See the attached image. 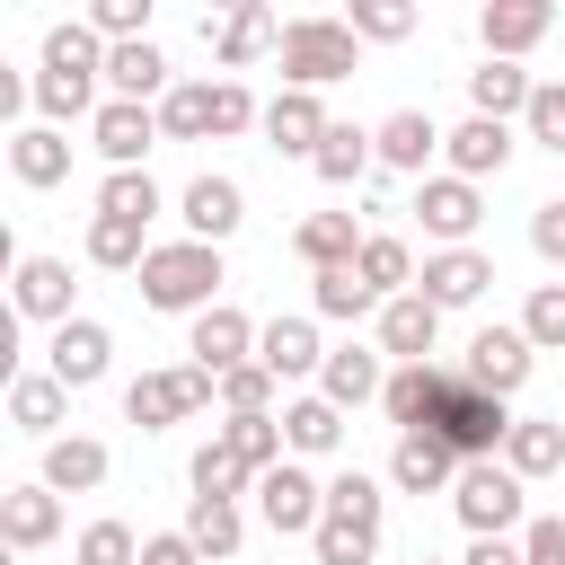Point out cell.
<instances>
[{"label":"cell","instance_id":"816d5d0a","mask_svg":"<svg viewBox=\"0 0 565 565\" xmlns=\"http://www.w3.org/2000/svg\"><path fill=\"white\" fill-rule=\"evenodd\" d=\"M265 124V106L247 97V79H212V132H247Z\"/></svg>","mask_w":565,"mask_h":565},{"label":"cell","instance_id":"7c38bea8","mask_svg":"<svg viewBox=\"0 0 565 565\" xmlns=\"http://www.w3.org/2000/svg\"><path fill=\"white\" fill-rule=\"evenodd\" d=\"M256 335H265V327H256L247 309H230V300H221V309H203V318L185 327V353H194V371H212V380H221V371L256 362Z\"/></svg>","mask_w":565,"mask_h":565},{"label":"cell","instance_id":"f907efd6","mask_svg":"<svg viewBox=\"0 0 565 565\" xmlns=\"http://www.w3.org/2000/svg\"><path fill=\"white\" fill-rule=\"evenodd\" d=\"M88 26H97L106 44H141V35H150V0H97Z\"/></svg>","mask_w":565,"mask_h":565},{"label":"cell","instance_id":"d6986e66","mask_svg":"<svg viewBox=\"0 0 565 565\" xmlns=\"http://www.w3.org/2000/svg\"><path fill=\"white\" fill-rule=\"evenodd\" d=\"M0 539L18 547V556H35V547H53L62 539V494L35 477V486H9L0 494Z\"/></svg>","mask_w":565,"mask_h":565},{"label":"cell","instance_id":"74e56055","mask_svg":"<svg viewBox=\"0 0 565 565\" xmlns=\"http://www.w3.org/2000/svg\"><path fill=\"white\" fill-rule=\"evenodd\" d=\"M309 309H318V318H344V327H353V318H380L388 300H380V291H371V282H362L353 265H335V274H309Z\"/></svg>","mask_w":565,"mask_h":565},{"label":"cell","instance_id":"4316f807","mask_svg":"<svg viewBox=\"0 0 565 565\" xmlns=\"http://www.w3.org/2000/svg\"><path fill=\"white\" fill-rule=\"evenodd\" d=\"M9 177L35 185V194L62 185V177H71V141H62V124H18V132H9Z\"/></svg>","mask_w":565,"mask_h":565},{"label":"cell","instance_id":"bcb514c9","mask_svg":"<svg viewBox=\"0 0 565 565\" xmlns=\"http://www.w3.org/2000/svg\"><path fill=\"white\" fill-rule=\"evenodd\" d=\"M521 335H530L539 353H565V282H539V291L521 300Z\"/></svg>","mask_w":565,"mask_h":565},{"label":"cell","instance_id":"5b68a950","mask_svg":"<svg viewBox=\"0 0 565 565\" xmlns=\"http://www.w3.org/2000/svg\"><path fill=\"white\" fill-rule=\"evenodd\" d=\"M274 62H282V88H335V79H353L362 35H353L344 18H291Z\"/></svg>","mask_w":565,"mask_h":565},{"label":"cell","instance_id":"8992f818","mask_svg":"<svg viewBox=\"0 0 565 565\" xmlns=\"http://www.w3.org/2000/svg\"><path fill=\"white\" fill-rule=\"evenodd\" d=\"M450 512H459V530H468V539H512V530H530V521H521V477H512L503 459H477V468H459V486H450Z\"/></svg>","mask_w":565,"mask_h":565},{"label":"cell","instance_id":"f35d334b","mask_svg":"<svg viewBox=\"0 0 565 565\" xmlns=\"http://www.w3.org/2000/svg\"><path fill=\"white\" fill-rule=\"evenodd\" d=\"M282 441H291V459H327V450L344 441V406H327V397L282 406Z\"/></svg>","mask_w":565,"mask_h":565},{"label":"cell","instance_id":"ac0fdd59","mask_svg":"<svg viewBox=\"0 0 565 565\" xmlns=\"http://www.w3.org/2000/svg\"><path fill=\"white\" fill-rule=\"evenodd\" d=\"M433 344H441V309H433L424 291H397V300L380 309V353L406 371V362H433Z\"/></svg>","mask_w":565,"mask_h":565},{"label":"cell","instance_id":"ffe728a7","mask_svg":"<svg viewBox=\"0 0 565 565\" xmlns=\"http://www.w3.org/2000/svg\"><path fill=\"white\" fill-rule=\"evenodd\" d=\"M371 141H380V168H397V177H415V185H424V168H433V150H441V132H433V115H424V106L380 115V124H371Z\"/></svg>","mask_w":565,"mask_h":565},{"label":"cell","instance_id":"d4e9b609","mask_svg":"<svg viewBox=\"0 0 565 565\" xmlns=\"http://www.w3.org/2000/svg\"><path fill=\"white\" fill-rule=\"evenodd\" d=\"M441 388H450V371H441V362H406V371H388L380 415H388L397 433H424V424H433V406H441Z\"/></svg>","mask_w":565,"mask_h":565},{"label":"cell","instance_id":"f546056e","mask_svg":"<svg viewBox=\"0 0 565 565\" xmlns=\"http://www.w3.org/2000/svg\"><path fill=\"white\" fill-rule=\"evenodd\" d=\"M62 415H71V388L53 371H18L9 380V424L35 433V441H62Z\"/></svg>","mask_w":565,"mask_h":565},{"label":"cell","instance_id":"6da1fadb","mask_svg":"<svg viewBox=\"0 0 565 565\" xmlns=\"http://www.w3.org/2000/svg\"><path fill=\"white\" fill-rule=\"evenodd\" d=\"M97 79H106V35L88 26V18H62L53 35H44V62H35V106H44V124H71V115H88L97 124Z\"/></svg>","mask_w":565,"mask_h":565},{"label":"cell","instance_id":"681fc988","mask_svg":"<svg viewBox=\"0 0 565 565\" xmlns=\"http://www.w3.org/2000/svg\"><path fill=\"white\" fill-rule=\"evenodd\" d=\"M521 132H530L539 150H556V159H565V79H539V97H530Z\"/></svg>","mask_w":565,"mask_h":565},{"label":"cell","instance_id":"2e32d148","mask_svg":"<svg viewBox=\"0 0 565 565\" xmlns=\"http://www.w3.org/2000/svg\"><path fill=\"white\" fill-rule=\"evenodd\" d=\"M556 9L547 0H486L477 9V35H486V62H521L530 44H547Z\"/></svg>","mask_w":565,"mask_h":565},{"label":"cell","instance_id":"277c9868","mask_svg":"<svg viewBox=\"0 0 565 565\" xmlns=\"http://www.w3.org/2000/svg\"><path fill=\"white\" fill-rule=\"evenodd\" d=\"M512 424H521V415H512L503 397H486V388H468V380L450 371V388H441V406H433V424H424V433H433L459 468H477V459H494V450L512 441Z\"/></svg>","mask_w":565,"mask_h":565},{"label":"cell","instance_id":"d6a6232c","mask_svg":"<svg viewBox=\"0 0 565 565\" xmlns=\"http://www.w3.org/2000/svg\"><path fill=\"white\" fill-rule=\"evenodd\" d=\"M503 468L530 486V477H565V424L556 415H521L512 441H503Z\"/></svg>","mask_w":565,"mask_h":565},{"label":"cell","instance_id":"484cf974","mask_svg":"<svg viewBox=\"0 0 565 565\" xmlns=\"http://www.w3.org/2000/svg\"><path fill=\"white\" fill-rule=\"evenodd\" d=\"M530 97H539V79H530L521 62H477V71H468V115H486V124L530 115Z\"/></svg>","mask_w":565,"mask_h":565},{"label":"cell","instance_id":"e575fe53","mask_svg":"<svg viewBox=\"0 0 565 565\" xmlns=\"http://www.w3.org/2000/svg\"><path fill=\"white\" fill-rule=\"evenodd\" d=\"M44 486H53V494H97V486H106V441H88V433L44 441Z\"/></svg>","mask_w":565,"mask_h":565},{"label":"cell","instance_id":"9f6ffc18","mask_svg":"<svg viewBox=\"0 0 565 565\" xmlns=\"http://www.w3.org/2000/svg\"><path fill=\"white\" fill-rule=\"evenodd\" d=\"M459 565H530V556H521V539H468Z\"/></svg>","mask_w":565,"mask_h":565},{"label":"cell","instance_id":"ba28073f","mask_svg":"<svg viewBox=\"0 0 565 565\" xmlns=\"http://www.w3.org/2000/svg\"><path fill=\"white\" fill-rule=\"evenodd\" d=\"M530 371H539V344H530L521 327H477V335H468V362H459L468 388H486V397L512 406V388H530Z\"/></svg>","mask_w":565,"mask_h":565},{"label":"cell","instance_id":"83f0119b","mask_svg":"<svg viewBox=\"0 0 565 565\" xmlns=\"http://www.w3.org/2000/svg\"><path fill=\"white\" fill-rule=\"evenodd\" d=\"M362 238H371V230H353V212H309V221L291 230V256H300L309 274H335V265L362 256Z\"/></svg>","mask_w":565,"mask_h":565},{"label":"cell","instance_id":"ab89813d","mask_svg":"<svg viewBox=\"0 0 565 565\" xmlns=\"http://www.w3.org/2000/svg\"><path fill=\"white\" fill-rule=\"evenodd\" d=\"M159 132L168 141H212V79H177L159 97Z\"/></svg>","mask_w":565,"mask_h":565},{"label":"cell","instance_id":"c3c4849f","mask_svg":"<svg viewBox=\"0 0 565 565\" xmlns=\"http://www.w3.org/2000/svg\"><path fill=\"white\" fill-rule=\"evenodd\" d=\"M71 565H141V539L124 521H88L79 547H71Z\"/></svg>","mask_w":565,"mask_h":565},{"label":"cell","instance_id":"7bdbcfd3","mask_svg":"<svg viewBox=\"0 0 565 565\" xmlns=\"http://www.w3.org/2000/svg\"><path fill=\"white\" fill-rule=\"evenodd\" d=\"M185 539H194V547H203V565H212V556H238L247 521H238V503H212V494H194V503H185Z\"/></svg>","mask_w":565,"mask_h":565},{"label":"cell","instance_id":"ee69618b","mask_svg":"<svg viewBox=\"0 0 565 565\" xmlns=\"http://www.w3.org/2000/svg\"><path fill=\"white\" fill-rule=\"evenodd\" d=\"M344 26H353L362 44H406V35H415V9H406V0H353Z\"/></svg>","mask_w":565,"mask_h":565},{"label":"cell","instance_id":"8fae6325","mask_svg":"<svg viewBox=\"0 0 565 565\" xmlns=\"http://www.w3.org/2000/svg\"><path fill=\"white\" fill-rule=\"evenodd\" d=\"M88 141H97V159L106 168H141L168 132H159V106H132V97H106L97 106V124H88Z\"/></svg>","mask_w":565,"mask_h":565},{"label":"cell","instance_id":"b9f144b4","mask_svg":"<svg viewBox=\"0 0 565 565\" xmlns=\"http://www.w3.org/2000/svg\"><path fill=\"white\" fill-rule=\"evenodd\" d=\"M88 265H106V274H141V265H150V238H141L132 221L88 212Z\"/></svg>","mask_w":565,"mask_h":565},{"label":"cell","instance_id":"1f68e13d","mask_svg":"<svg viewBox=\"0 0 565 565\" xmlns=\"http://www.w3.org/2000/svg\"><path fill=\"white\" fill-rule=\"evenodd\" d=\"M106 88L132 97V106H150V97H168L177 79H168V53L141 35V44H106Z\"/></svg>","mask_w":565,"mask_h":565},{"label":"cell","instance_id":"d590c367","mask_svg":"<svg viewBox=\"0 0 565 565\" xmlns=\"http://www.w3.org/2000/svg\"><path fill=\"white\" fill-rule=\"evenodd\" d=\"M353 274H362L380 300H397V291H415V247H406L397 230H371V238H362V256H353Z\"/></svg>","mask_w":565,"mask_h":565},{"label":"cell","instance_id":"8d00e7d4","mask_svg":"<svg viewBox=\"0 0 565 565\" xmlns=\"http://www.w3.org/2000/svg\"><path fill=\"white\" fill-rule=\"evenodd\" d=\"M309 168H318L327 185H362V177L380 168V141H371L362 124H335V132L318 141V159H309Z\"/></svg>","mask_w":565,"mask_h":565},{"label":"cell","instance_id":"52a82bcc","mask_svg":"<svg viewBox=\"0 0 565 565\" xmlns=\"http://www.w3.org/2000/svg\"><path fill=\"white\" fill-rule=\"evenodd\" d=\"M212 397H221V380H212V371H194V362H177V371H141V380L124 388V415H132L141 433H168V424L203 415Z\"/></svg>","mask_w":565,"mask_h":565},{"label":"cell","instance_id":"e0dca14e","mask_svg":"<svg viewBox=\"0 0 565 565\" xmlns=\"http://www.w3.org/2000/svg\"><path fill=\"white\" fill-rule=\"evenodd\" d=\"M106 362H115V335H106L97 318L53 327V344H44V371H53L62 388H97V380H106Z\"/></svg>","mask_w":565,"mask_h":565},{"label":"cell","instance_id":"cb8c5ba5","mask_svg":"<svg viewBox=\"0 0 565 565\" xmlns=\"http://www.w3.org/2000/svg\"><path fill=\"white\" fill-rule=\"evenodd\" d=\"M256 362H265L274 380H309V371H327L318 318H265V335H256Z\"/></svg>","mask_w":565,"mask_h":565},{"label":"cell","instance_id":"5bb4252c","mask_svg":"<svg viewBox=\"0 0 565 565\" xmlns=\"http://www.w3.org/2000/svg\"><path fill=\"white\" fill-rule=\"evenodd\" d=\"M256 132H265V150H282V159H318V141L335 132V115L318 106V88H282Z\"/></svg>","mask_w":565,"mask_h":565},{"label":"cell","instance_id":"7a4b0ae2","mask_svg":"<svg viewBox=\"0 0 565 565\" xmlns=\"http://www.w3.org/2000/svg\"><path fill=\"white\" fill-rule=\"evenodd\" d=\"M380 521H388V494H380V477H362V468H344V477H327V521H318V565H371L380 556Z\"/></svg>","mask_w":565,"mask_h":565},{"label":"cell","instance_id":"7dc6e473","mask_svg":"<svg viewBox=\"0 0 565 565\" xmlns=\"http://www.w3.org/2000/svg\"><path fill=\"white\" fill-rule=\"evenodd\" d=\"M274 388H282V380H274L265 362H238V371H221V406H230V415H274Z\"/></svg>","mask_w":565,"mask_h":565},{"label":"cell","instance_id":"4dcf8cb0","mask_svg":"<svg viewBox=\"0 0 565 565\" xmlns=\"http://www.w3.org/2000/svg\"><path fill=\"white\" fill-rule=\"evenodd\" d=\"M388 486H397V494H441V486H459V459H450L433 433H397V450H388Z\"/></svg>","mask_w":565,"mask_h":565},{"label":"cell","instance_id":"603a6c76","mask_svg":"<svg viewBox=\"0 0 565 565\" xmlns=\"http://www.w3.org/2000/svg\"><path fill=\"white\" fill-rule=\"evenodd\" d=\"M9 291H18V318L71 327V291H79V282H71L62 256H18V282H9Z\"/></svg>","mask_w":565,"mask_h":565},{"label":"cell","instance_id":"44dd1931","mask_svg":"<svg viewBox=\"0 0 565 565\" xmlns=\"http://www.w3.org/2000/svg\"><path fill=\"white\" fill-rule=\"evenodd\" d=\"M441 159H450V177H468V185L503 177V168H512V124H486V115H468L459 132H441Z\"/></svg>","mask_w":565,"mask_h":565},{"label":"cell","instance_id":"6f0895ef","mask_svg":"<svg viewBox=\"0 0 565 565\" xmlns=\"http://www.w3.org/2000/svg\"><path fill=\"white\" fill-rule=\"evenodd\" d=\"M424 565H441V556H424Z\"/></svg>","mask_w":565,"mask_h":565},{"label":"cell","instance_id":"f5cc1de1","mask_svg":"<svg viewBox=\"0 0 565 565\" xmlns=\"http://www.w3.org/2000/svg\"><path fill=\"white\" fill-rule=\"evenodd\" d=\"M521 556H530V565H565V512L530 521V530H521Z\"/></svg>","mask_w":565,"mask_h":565},{"label":"cell","instance_id":"db71d44e","mask_svg":"<svg viewBox=\"0 0 565 565\" xmlns=\"http://www.w3.org/2000/svg\"><path fill=\"white\" fill-rule=\"evenodd\" d=\"M530 247H539L547 265H565V203H539V212H530Z\"/></svg>","mask_w":565,"mask_h":565},{"label":"cell","instance_id":"30bf717a","mask_svg":"<svg viewBox=\"0 0 565 565\" xmlns=\"http://www.w3.org/2000/svg\"><path fill=\"white\" fill-rule=\"evenodd\" d=\"M415 221H424V238H441V247H468L477 238V221H486V194L468 185V177H424L415 185Z\"/></svg>","mask_w":565,"mask_h":565},{"label":"cell","instance_id":"f6af8a7d","mask_svg":"<svg viewBox=\"0 0 565 565\" xmlns=\"http://www.w3.org/2000/svg\"><path fill=\"white\" fill-rule=\"evenodd\" d=\"M185 477H194V494H212V503H238V494H247V486H256V477H247V468H238V459H230V450H221V441H203V450H194V468H185Z\"/></svg>","mask_w":565,"mask_h":565},{"label":"cell","instance_id":"7402d4cb","mask_svg":"<svg viewBox=\"0 0 565 565\" xmlns=\"http://www.w3.org/2000/svg\"><path fill=\"white\" fill-rule=\"evenodd\" d=\"M177 212H185V238L221 247V238L247 221V194H238V177H194V185L177 194Z\"/></svg>","mask_w":565,"mask_h":565},{"label":"cell","instance_id":"11a10c76","mask_svg":"<svg viewBox=\"0 0 565 565\" xmlns=\"http://www.w3.org/2000/svg\"><path fill=\"white\" fill-rule=\"evenodd\" d=\"M141 565H203V547L185 530H159V539H141Z\"/></svg>","mask_w":565,"mask_h":565},{"label":"cell","instance_id":"9c48e42d","mask_svg":"<svg viewBox=\"0 0 565 565\" xmlns=\"http://www.w3.org/2000/svg\"><path fill=\"white\" fill-rule=\"evenodd\" d=\"M256 512H265L274 539H318V521H327V486H318L300 459H282V468L256 477Z\"/></svg>","mask_w":565,"mask_h":565},{"label":"cell","instance_id":"4fadbf2b","mask_svg":"<svg viewBox=\"0 0 565 565\" xmlns=\"http://www.w3.org/2000/svg\"><path fill=\"white\" fill-rule=\"evenodd\" d=\"M203 44L221 53V71H247V62H265V53H282V26H274V9H256V0H238V9H221V18H203Z\"/></svg>","mask_w":565,"mask_h":565},{"label":"cell","instance_id":"836d02e7","mask_svg":"<svg viewBox=\"0 0 565 565\" xmlns=\"http://www.w3.org/2000/svg\"><path fill=\"white\" fill-rule=\"evenodd\" d=\"M212 441H221L247 477H265V468H282V459H291V441H282V424H274V415H230V424H212Z\"/></svg>","mask_w":565,"mask_h":565},{"label":"cell","instance_id":"60d3db41","mask_svg":"<svg viewBox=\"0 0 565 565\" xmlns=\"http://www.w3.org/2000/svg\"><path fill=\"white\" fill-rule=\"evenodd\" d=\"M97 212H106V221H132V230H150V212H159V185H150V168H106V185H97Z\"/></svg>","mask_w":565,"mask_h":565},{"label":"cell","instance_id":"9a60e30c","mask_svg":"<svg viewBox=\"0 0 565 565\" xmlns=\"http://www.w3.org/2000/svg\"><path fill=\"white\" fill-rule=\"evenodd\" d=\"M486 282H494V256H477V247H433L424 274H415V291H424L441 318L468 309V300H486Z\"/></svg>","mask_w":565,"mask_h":565},{"label":"cell","instance_id":"f1b7e54d","mask_svg":"<svg viewBox=\"0 0 565 565\" xmlns=\"http://www.w3.org/2000/svg\"><path fill=\"white\" fill-rule=\"evenodd\" d=\"M380 388H388V371H380V353H371V344H335V353H327V371H318V397H327V406H344V415H353V406H371Z\"/></svg>","mask_w":565,"mask_h":565},{"label":"cell","instance_id":"3957f363","mask_svg":"<svg viewBox=\"0 0 565 565\" xmlns=\"http://www.w3.org/2000/svg\"><path fill=\"white\" fill-rule=\"evenodd\" d=\"M221 247H203V238H168V247H150V265H141V300L150 309H168V318H203V309H221Z\"/></svg>","mask_w":565,"mask_h":565}]
</instances>
